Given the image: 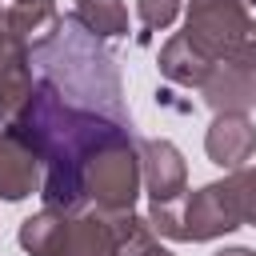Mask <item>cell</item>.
<instances>
[{"mask_svg":"<svg viewBox=\"0 0 256 256\" xmlns=\"http://www.w3.org/2000/svg\"><path fill=\"white\" fill-rule=\"evenodd\" d=\"M8 124L40 156V164H44L40 196H44V208H56V212L92 208L88 188H84L88 160L108 140L132 132V124H120V120H112L104 112H92V108H80V104L64 100L44 76L32 84L28 100L8 116Z\"/></svg>","mask_w":256,"mask_h":256,"instance_id":"obj_1","label":"cell"},{"mask_svg":"<svg viewBox=\"0 0 256 256\" xmlns=\"http://www.w3.org/2000/svg\"><path fill=\"white\" fill-rule=\"evenodd\" d=\"M32 64H40V76L64 100H72L80 108H92V112H104L120 124H132L116 56L104 48L100 36L84 32L72 16H64L60 32L32 56Z\"/></svg>","mask_w":256,"mask_h":256,"instance_id":"obj_2","label":"cell"},{"mask_svg":"<svg viewBox=\"0 0 256 256\" xmlns=\"http://www.w3.org/2000/svg\"><path fill=\"white\" fill-rule=\"evenodd\" d=\"M20 248L28 256H120L116 216L100 208L56 212L44 208L20 224Z\"/></svg>","mask_w":256,"mask_h":256,"instance_id":"obj_3","label":"cell"},{"mask_svg":"<svg viewBox=\"0 0 256 256\" xmlns=\"http://www.w3.org/2000/svg\"><path fill=\"white\" fill-rule=\"evenodd\" d=\"M184 36L212 64L256 68V20L248 16L244 0H192Z\"/></svg>","mask_w":256,"mask_h":256,"instance_id":"obj_4","label":"cell"},{"mask_svg":"<svg viewBox=\"0 0 256 256\" xmlns=\"http://www.w3.org/2000/svg\"><path fill=\"white\" fill-rule=\"evenodd\" d=\"M140 136L124 132L116 140H108L84 168V188H88V204L108 212V216H124L136 208L140 196Z\"/></svg>","mask_w":256,"mask_h":256,"instance_id":"obj_5","label":"cell"},{"mask_svg":"<svg viewBox=\"0 0 256 256\" xmlns=\"http://www.w3.org/2000/svg\"><path fill=\"white\" fill-rule=\"evenodd\" d=\"M140 176L152 204H172L188 192V164L172 140H140Z\"/></svg>","mask_w":256,"mask_h":256,"instance_id":"obj_6","label":"cell"},{"mask_svg":"<svg viewBox=\"0 0 256 256\" xmlns=\"http://www.w3.org/2000/svg\"><path fill=\"white\" fill-rule=\"evenodd\" d=\"M204 152L224 172L244 168L256 152V124L248 120V112H216V120L204 132Z\"/></svg>","mask_w":256,"mask_h":256,"instance_id":"obj_7","label":"cell"},{"mask_svg":"<svg viewBox=\"0 0 256 256\" xmlns=\"http://www.w3.org/2000/svg\"><path fill=\"white\" fill-rule=\"evenodd\" d=\"M40 156L32 152V144L12 128L4 124L0 128V200H24L36 192L40 184Z\"/></svg>","mask_w":256,"mask_h":256,"instance_id":"obj_8","label":"cell"},{"mask_svg":"<svg viewBox=\"0 0 256 256\" xmlns=\"http://www.w3.org/2000/svg\"><path fill=\"white\" fill-rule=\"evenodd\" d=\"M196 92L212 112H248V108H256V68L216 64L212 76Z\"/></svg>","mask_w":256,"mask_h":256,"instance_id":"obj_9","label":"cell"},{"mask_svg":"<svg viewBox=\"0 0 256 256\" xmlns=\"http://www.w3.org/2000/svg\"><path fill=\"white\" fill-rule=\"evenodd\" d=\"M32 92V56L20 52L8 28V8H0V112L4 120L28 100Z\"/></svg>","mask_w":256,"mask_h":256,"instance_id":"obj_10","label":"cell"},{"mask_svg":"<svg viewBox=\"0 0 256 256\" xmlns=\"http://www.w3.org/2000/svg\"><path fill=\"white\" fill-rule=\"evenodd\" d=\"M64 16L56 8V0H16L8 8V28H12V40L20 44V52L36 56L56 32H60Z\"/></svg>","mask_w":256,"mask_h":256,"instance_id":"obj_11","label":"cell"},{"mask_svg":"<svg viewBox=\"0 0 256 256\" xmlns=\"http://www.w3.org/2000/svg\"><path fill=\"white\" fill-rule=\"evenodd\" d=\"M156 64H160V76L172 80V84H180V88H200V84L212 76V68H216L204 52L192 48V40H188L184 32H176V36L164 40Z\"/></svg>","mask_w":256,"mask_h":256,"instance_id":"obj_12","label":"cell"},{"mask_svg":"<svg viewBox=\"0 0 256 256\" xmlns=\"http://www.w3.org/2000/svg\"><path fill=\"white\" fill-rule=\"evenodd\" d=\"M68 16L84 32L100 36V40L128 36V8H124V0H76Z\"/></svg>","mask_w":256,"mask_h":256,"instance_id":"obj_13","label":"cell"},{"mask_svg":"<svg viewBox=\"0 0 256 256\" xmlns=\"http://www.w3.org/2000/svg\"><path fill=\"white\" fill-rule=\"evenodd\" d=\"M116 232H120V256H172L156 240V228L148 216L124 212V216H116Z\"/></svg>","mask_w":256,"mask_h":256,"instance_id":"obj_14","label":"cell"},{"mask_svg":"<svg viewBox=\"0 0 256 256\" xmlns=\"http://www.w3.org/2000/svg\"><path fill=\"white\" fill-rule=\"evenodd\" d=\"M176 16H180V0H136V20H140L144 36L168 28ZM144 36H140V40H144Z\"/></svg>","mask_w":256,"mask_h":256,"instance_id":"obj_15","label":"cell"},{"mask_svg":"<svg viewBox=\"0 0 256 256\" xmlns=\"http://www.w3.org/2000/svg\"><path fill=\"white\" fill-rule=\"evenodd\" d=\"M228 176H232V188H236L244 224L256 228V168H236V172H228Z\"/></svg>","mask_w":256,"mask_h":256,"instance_id":"obj_16","label":"cell"},{"mask_svg":"<svg viewBox=\"0 0 256 256\" xmlns=\"http://www.w3.org/2000/svg\"><path fill=\"white\" fill-rule=\"evenodd\" d=\"M212 256H256L252 248H220V252H212Z\"/></svg>","mask_w":256,"mask_h":256,"instance_id":"obj_17","label":"cell"},{"mask_svg":"<svg viewBox=\"0 0 256 256\" xmlns=\"http://www.w3.org/2000/svg\"><path fill=\"white\" fill-rule=\"evenodd\" d=\"M244 4H256V0H244Z\"/></svg>","mask_w":256,"mask_h":256,"instance_id":"obj_18","label":"cell"},{"mask_svg":"<svg viewBox=\"0 0 256 256\" xmlns=\"http://www.w3.org/2000/svg\"><path fill=\"white\" fill-rule=\"evenodd\" d=\"M0 120H4V112H0Z\"/></svg>","mask_w":256,"mask_h":256,"instance_id":"obj_19","label":"cell"}]
</instances>
